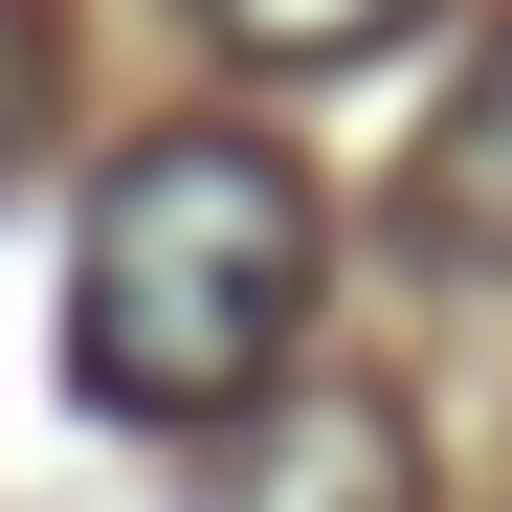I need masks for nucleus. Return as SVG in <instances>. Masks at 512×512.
I'll list each match as a JSON object with an SVG mask.
<instances>
[{
  "mask_svg": "<svg viewBox=\"0 0 512 512\" xmlns=\"http://www.w3.org/2000/svg\"><path fill=\"white\" fill-rule=\"evenodd\" d=\"M312 268H334V223L268 134H134L67 245V379L112 423H245L312 334Z\"/></svg>",
  "mask_w": 512,
  "mask_h": 512,
  "instance_id": "1",
  "label": "nucleus"
},
{
  "mask_svg": "<svg viewBox=\"0 0 512 512\" xmlns=\"http://www.w3.org/2000/svg\"><path fill=\"white\" fill-rule=\"evenodd\" d=\"M401 23H423V0H201V45H245V67H357Z\"/></svg>",
  "mask_w": 512,
  "mask_h": 512,
  "instance_id": "4",
  "label": "nucleus"
},
{
  "mask_svg": "<svg viewBox=\"0 0 512 512\" xmlns=\"http://www.w3.org/2000/svg\"><path fill=\"white\" fill-rule=\"evenodd\" d=\"M401 245H423V268H512V23L468 45V90L423 112V156H401Z\"/></svg>",
  "mask_w": 512,
  "mask_h": 512,
  "instance_id": "3",
  "label": "nucleus"
},
{
  "mask_svg": "<svg viewBox=\"0 0 512 512\" xmlns=\"http://www.w3.org/2000/svg\"><path fill=\"white\" fill-rule=\"evenodd\" d=\"M223 512H423V446H401L379 379H268V401H245Z\"/></svg>",
  "mask_w": 512,
  "mask_h": 512,
  "instance_id": "2",
  "label": "nucleus"
}]
</instances>
